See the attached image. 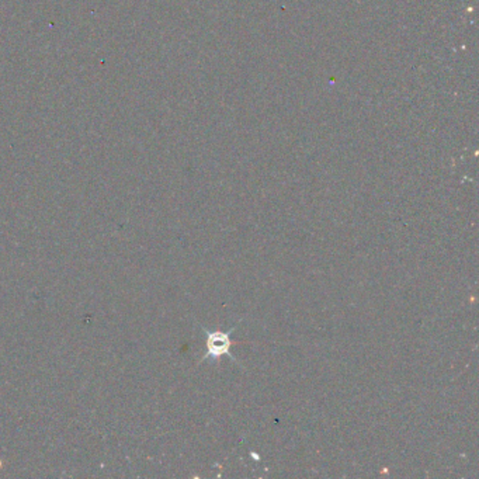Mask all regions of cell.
Instances as JSON below:
<instances>
[{
    "label": "cell",
    "instance_id": "obj_1",
    "mask_svg": "<svg viewBox=\"0 0 479 479\" xmlns=\"http://www.w3.org/2000/svg\"><path fill=\"white\" fill-rule=\"evenodd\" d=\"M235 329H236V326L230 329V332H219V330L210 332V330L204 329L205 336H207V340H205L207 350H205V354L203 356L201 361L207 360V358L215 361V360H219L223 356H227L235 361V357L231 353V347L234 345V342L231 339V334Z\"/></svg>",
    "mask_w": 479,
    "mask_h": 479
}]
</instances>
